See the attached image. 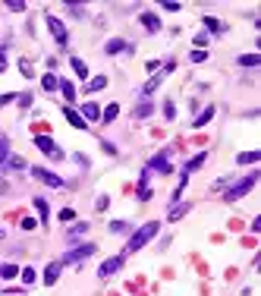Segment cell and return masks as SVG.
Segmentation results:
<instances>
[{"label": "cell", "mask_w": 261, "mask_h": 296, "mask_svg": "<svg viewBox=\"0 0 261 296\" xmlns=\"http://www.w3.org/2000/svg\"><path fill=\"white\" fill-rule=\"evenodd\" d=\"M3 237H6V230H0V240H3Z\"/></svg>", "instance_id": "c3c4849f"}, {"label": "cell", "mask_w": 261, "mask_h": 296, "mask_svg": "<svg viewBox=\"0 0 261 296\" xmlns=\"http://www.w3.org/2000/svg\"><path fill=\"white\" fill-rule=\"evenodd\" d=\"M202 22H205V29H208V32H224V25L217 22V16H205Z\"/></svg>", "instance_id": "f546056e"}, {"label": "cell", "mask_w": 261, "mask_h": 296, "mask_svg": "<svg viewBox=\"0 0 261 296\" xmlns=\"http://www.w3.org/2000/svg\"><path fill=\"white\" fill-rule=\"evenodd\" d=\"M157 230H160V221H145L139 230H132L129 243H126V249H123V259H126V255H132V252H139V249L148 243V240H155Z\"/></svg>", "instance_id": "6da1fadb"}, {"label": "cell", "mask_w": 261, "mask_h": 296, "mask_svg": "<svg viewBox=\"0 0 261 296\" xmlns=\"http://www.w3.org/2000/svg\"><path fill=\"white\" fill-rule=\"evenodd\" d=\"M95 243H79V246H72V249H66L63 252V259H60V265H82L85 259H91L95 255Z\"/></svg>", "instance_id": "3957f363"}, {"label": "cell", "mask_w": 261, "mask_h": 296, "mask_svg": "<svg viewBox=\"0 0 261 296\" xmlns=\"http://www.w3.org/2000/svg\"><path fill=\"white\" fill-rule=\"evenodd\" d=\"M148 170H157V173H170V148H164V151H157L155 158L148 161Z\"/></svg>", "instance_id": "ba28073f"}, {"label": "cell", "mask_w": 261, "mask_h": 296, "mask_svg": "<svg viewBox=\"0 0 261 296\" xmlns=\"http://www.w3.org/2000/svg\"><path fill=\"white\" fill-rule=\"evenodd\" d=\"M60 271H63V265H60V259H57V261H51V265L44 268V284H48V287H53V284H57V280H60Z\"/></svg>", "instance_id": "9c48e42d"}, {"label": "cell", "mask_w": 261, "mask_h": 296, "mask_svg": "<svg viewBox=\"0 0 261 296\" xmlns=\"http://www.w3.org/2000/svg\"><path fill=\"white\" fill-rule=\"evenodd\" d=\"M76 218V211H72V208H63V211H60V221H72Z\"/></svg>", "instance_id": "60d3db41"}, {"label": "cell", "mask_w": 261, "mask_h": 296, "mask_svg": "<svg viewBox=\"0 0 261 296\" xmlns=\"http://www.w3.org/2000/svg\"><path fill=\"white\" fill-rule=\"evenodd\" d=\"M85 230H88V224H85V221H82V224H72V227H70V237H82Z\"/></svg>", "instance_id": "e575fe53"}, {"label": "cell", "mask_w": 261, "mask_h": 296, "mask_svg": "<svg viewBox=\"0 0 261 296\" xmlns=\"http://www.w3.org/2000/svg\"><path fill=\"white\" fill-rule=\"evenodd\" d=\"M258 177H261V170H252V173H249V177H243V180H236V183H233V186H230V189H226V192H224V199H226V202H236V199H243V196H249V192H252V186H255V183H258Z\"/></svg>", "instance_id": "7a4b0ae2"}, {"label": "cell", "mask_w": 261, "mask_h": 296, "mask_svg": "<svg viewBox=\"0 0 261 296\" xmlns=\"http://www.w3.org/2000/svg\"><path fill=\"white\" fill-rule=\"evenodd\" d=\"M19 73H22L25 79H32V76H35V70H32V63H29V60H25V57L19 60Z\"/></svg>", "instance_id": "4dcf8cb0"}, {"label": "cell", "mask_w": 261, "mask_h": 296, "mask_svg": "<svg viewBox=\"0 0 261 296\" xmlns=\"http://www.w3.org/2000/svg\"><path fill=\"white\" fill-rule=\"evenodd\" d=\"M95 205H98V211H104V208H107V205H110V199H107V196H101V199H98V202H95Z\"/></svg>", "instance_id": "f6af8a7d"}, {"label": "cell", "mask_w": 261, "mask_h": 296, "mask_svg": "<svg viewBox=\"0 0 261 296\" xmlns=\"http://www.w3.org/2000/svg\"><path fill=\"white\" fill-rule=\"evenodd\" d=\"M164 117H167V120L176 117V107H173V101H167V104H164Z\"/></svg>", "instance_id": "74e56055"}, {"label": "cell", "mask_w": 261, "mask_h": 296, "mask_svg": "<svg viewBox=\"0 0 261 296\" xmlns=\"http://www.w3.org/2000/svg\"><path fill=\"white\" fill-rule=\"evenodd\" d=\"M101 148H104L107 154H117V145H113V142H101Z\"/></svg>", "instance_id": "bcb514c9"}, {"label": "cell", "mask_w": 261, "mask_h": 296, "mask_svg": "<svg viewBox=\"0 0 261 296\" xmlns=\"http://www.w3.org/2000/svg\"><path fill=\"white\" fill-rule=\"evenodd\" d=\"M117 113H120V104H107L104 111H101V123H113Z\"/></svg>", "instance_id": "cb8c5ba5"}, {"label": "cell", "mask_w": 261, "mask_h": 296, "mask_svg": "<svg viewBox=\"0 0 261 296\" xmlns=\"http://www.w3.org/2000/svg\"><path fill=\"white\" fill-rule=\"evenodd\" d=\"M16 98H19V92H3V95H0V107H3V104H13Z\"/></svg>", "instance_id": "d590c367"}, {"label": "cell", "mask_w": 261, "mask_h": 296, "mask_svg": "<svg viewBox=\"0 0 261 296\" xmlns=\"http://www.w3.org/2000/svg\"><path fill=\"white\" fill-rule=\"evenodd\" d=\"M189 202H186V205H183V202H176V205H173L170 208V214H167V221H179V218H186V214H189Z\"/></svg>", "instance_id": "e0dca14e"}, {"label": "cell", "mask_w": 261, "mask_h": 296, "mask_svg": "<svg viewBox=\"0 0 261 296\" xmlns=\"http://www.w3.org/2000/svg\"><path fill=\"white\" fill-rule=\"evenodd\" d=\"M164 10L167 13H179V3H173V0H170V3H164Z\"/></svg>", "instance_id": "7dc6e473"}, {"label": "cell", "mask_w": 261, "mask_h": 296, "mask_svg": "<svg viewBox=\"0 0 261 296\" xmlns=\"http://www.w3.org/2000/svg\"><path fill=\"white\" fill-rule=\"evenodd\" d=\"M151 113H155V104H148V101H145V104H139L136 111H132V117H136V120H145V117H151Z\"/></svg>", "instance_id": "d4e9b609"}, {"label": "cell", "mask_w": 261, "mask_h": 296, "mask_svg": "<svg viewBox=\"0 0 261 296\" xmlns=\"http://www.w3.org/2000/svg\"><path fill=\"white\" fill-rule=\"evenodd\" d=\"M79 117H82L85 123H91V120H101V107H98L95 101H88V104H82V111H79Z\"/></svg>", "instance_id": "30bf717a"}, {"label": "cell", "mask_w": 261, "mask_h": 296, "mask_svg": "<svg viewBox=\"0 0 261 296\" xmlns=\"http://www.w3.org/2000/svg\"><path fill=\"white\" fill-rule=\"evenodd\" d=\"M41 89L44 92H57L60 89V79L53 76V73H44V76H41Z\"/></svg>", "instance_id": "ffe728a7"}, {"label": "cell", "mask_w": 261, "mask_h": 296, "mask_svg": "<svg viewBox=\"0 0 261 296\" xmlns=\"http://www.w3.org/2000/svg\"><path fill=\"white\" fill-rule=\"evenodd\" d=\"M19 274V268L13 265V261H0V280H10V278H16Z\"/></svg>", "instance_id": "44dd1931"}, {"label": "cell", "mask_w": 261, "mask_h": 296, "mask_svg": "<svg viewBox=\"0 0 261 296\" xmlns=\"http://www.w3.org/2000/svg\"><path fill=\"white\" fill-rule=\"evenodd\" d=\"M239 66H261V57L258 54H243V57H236Z\"/></svg>", "instance_id": "484cf974"}, {"label": "cell", "mask_w": 261, "mask_h": 296, "mask_svg": "<svg viewBox=\"0 0 261 296\" xmlns=\"http://www.w3.org/2000/svg\"><path fill=\"white\" fill-rule=\"evenodd\" d=\"M3 70H6V44L0 48V73H3Z\"/></svg>", "instance_id": "ee69618b"}, {"label": "cell", "mask_w": 261, "mask_h": 296, "mask_svg": "<svg viewBox=\"0 0 261 296\" xmlns=\"http://www.w3.org/2000/svg\"><path fill=\"white\" fill-rule=\"evenodd\" d=\"M63 117L70 120V126H76V130H85V126H88L82 117H79V111H72V107H63Z\"/></svg>", "instance_id": "5bb4252c"}, {"label": "cell", "mask_w": 261, "mask_h": 296, "mask_svg": "<svg viewBox=\"0 0 261 296\" xmlns=\"http://www.w3.org/2000/svg\"><path fill=\"white\" fill-rule=\"evenodd\" d=\"M110 230H113V233H126V230H129V221H113Z\"/></svg>", "instance_id": "d6a6232c"}, {"label": "cell", "mask_w": 261, "mask_h": 296, "mask_svg": "<svg viewBox=\"0 0 261 296\" xmlns=\"http://www.w3.org/2000/svg\"><path fill=\"white\" fill-rule=\"evenodd\" d=\"M211 120H214V104H211V107H205V111L198 113V120H195L192 126H195V130H202V126H208Z\"/></svg>", "instance_id": "d6986e66"}, {"label": "cell", "mask_w": 261, "mask_h": 296, "mask_svg": "<svg viewBox=\"0 0 261 296\" xmlns=\"http://www.w3.org/2000/svg\"><path fill=\"white\" fill-rule=\"evenodd\" d=\"M29 170H32V177H35V180H41L44 186H51V189H63V177L51 173L48 167H29Z\"/></svg>", "instance_id": "5b68a950"}, {"label": "cell", "mask_w": 261, "mask_h": 296, "mask_svg": "<svg viewBox=\"0 0 261 296\" xmlns=\"http://www.w3.org/2000/svg\"><path fill=\"white\" fill-rule=\"evenodd\" d=\"M205 161H208V151H198L195 158H189V161H186V177H189L192 170H198V167H202Z\"/></svg>", "instance_id": "2e32d148"}, {"label": "cell", "mask_w": 261, "mask_h": 296, "mask_svg": "<svg viewBox=\"0 0 261 296\" xmlns=\"http://www.w3.org/2000/svg\"><path fill=\"white\" fill-rule=\"evenodd\" d=\"M195 44H198L195 51H205V44H208V32H198V35H195Z\"/></svg>", "instance_id": "8d00e7d4"}, {"label": "cell", "mask_w": 261, "mask_h": 296, "mask_svg": "<svg viewBox=\"0 0 261 296\" xmlns=\"http://www.w3.org/2000/svg\"><path fill=\"white\" fill-rule=\"evenodd\" d=\"M35 227H38L35 218H22V230H35Z\"/></svg>", "instance_id": "ab89813d"}, {"label": "cell", "mask_w": 261, "mask_h": 296, "mask_svg": "<svg viewBox=\"0 0 261 296\" xmlns=\"http://www.w3.org/2000/svg\"><path fill=\"white\" fill-rule=\"evenodd\" d=\"M10 142H6V139H0V170H3V167H6V161H10Z\"/></svg>", "instance_id": "83f0119b"}, {"label": "cell", "mask_w": 261, "mask_h": 296, "mask_svg": "<svg viewBox=\"0 0 261 296\" xmlns=\"http://www.w3.org/2000/svg\"><path fill=\"white\" fill-rule=\"evenodd\" d=\"M145 70H148V73H151V76H157V70H160V63H157V60H148V66H145Z\"/></svg>", "instance_id": "b9f144b4"}, {"label": "cell", "mask_w": 261, "mask_h": 296, "mask_svg": "<svg viewBox=\"0 0 261 296\" xmlns=\"http://www.w3.org/2000/svg\"><path fill=\"white\" fill-rule=\"evenodd\" d=\"M57 92H63V101L66 104H72V101H76V85L70 82V79H60V89Z\"/></svg>", "instance_id": "7c38bea8"}, {"label": "cell", "mask_w": 261, "mask_h": 296, "mask_svg": "<svg viewBox=\"0 0 261 296\" xmlns=\"http://www.w3.org/2000/svg\"><path fill=\"white\" fill-rule=\"evenodd\" d=\"M6 167H13V170H22V167H25V161L19 158V154H10V161H6Z\"/></svg>", "instance_id": "1f68e13d"}, {"label": "cell", "mask_w": 261, "mask_h": 296, "mask_svg": "<svg viewBox=\"0 0 261 296\" xmlns=\"http://www.w3.org/2000/svg\"><path fill=\"white\" fill-rule=\"evenodd\" d=\"M6 6H10L13 13H22V10H25V3H22V0H10V3H6Z\"/></svg>", "instance_id": "f35d334b"}, {"label": "cell", "mask_w": 261, "mask_h": 296, "mask_svg": "<svg viewBox=\"0 0 261 296\" xmlns=\"http://www.w3.org/2000/svg\"><path fill=\"white\" fill-rule=\"evenodd\" d=\"M19 274H22V284H25V287H29V284H35V280H38L35 268H19Z\"/></svg>", "instance_id": "f1b7e54d"}, {"label": "cell", "mask_w": 261, "mask_h": 296, "mask_svg": "<svg viewBox=\"0 0 261 296\" xmlns=\"http://www.w3.org/2000/svg\"><path fill=\"white\" fill-rule=\"evenodd\" d=\"M35 211H38V218H41V224H48V218H51V208H48V202H44L41 196H35Z\"/></svg>", "instance_id": "ac0fdd59"}, {"label": "cell", "mask_w": 261, "mask_h": 296, "mask_svg": "<svg viewBox=\"0 0 261 296\" xmlns=\"http://www.w3.org/2000/svg\"><path fill=\"white\" fill-rule=\"evenodd\" d=\"M70 66H72V73H76L79 79H88V63H85L82 57H70Z\"/></svg>", "instance_id": "4fadbf2b"}, {"label": "cell", "mask_w": 261, "mask_h": 296, "mask_svg": "<svg viewBox=\"0 0 261 296\" xmlns=\"http://www.w3.org/2000/svg\"><path fill=\"white\" fill-rule=\"evenodd\" d=\"M126 48H129V44H126L123 38H110V41L104 44V54H126Z\"/></svg>", "instance_id": "9a60e30c"}, {"label": "cell", "mask_w": 261, "mask_h": 296, "mask_svg": "<svg viewBox=\"0 0 261 296\" xmlns=\"http://www.w3.org/2000/svg\"><path fill=\"white\" fill-rule=\"evenodd\" d=\"M107 89V76H95V79H88V85H85V92H101Z\"/></svg>", "instance_id": "4316f807"}, {"label": "cell", "mask_w": 261, "mask_h": 296, "mask_svg": "<svg viewBox=\"0 0 261 296\" xmlns=\"http://www.w3.org/2000/svg\"><path fill=\"white\" fill-rule=\"evenodd\" d=\"M142 25H145V32H160V19H157V13H142Z\"/></svg>", "instance_id": "8fae6325"}, {"label": "cell", "mask_w": 261, "mask_h": 296, "mask_svg": "<svg viewBox=\"0 0 261 296\" xmlns=\"http://www.w3.org/2000/svg\"><path fill=\"white\" fill-rule=\"evenodd\" d=\"M16 101H19V107H32V95H19Z\"/></svg>", "instance_id": "7bdbcfd3"}, {"label": "cell", "mask_w": 261, "mask_h": 296, "mask_svg": "<svg viewBox=\"0 0 261 296\" xmlns=\"http://www.w3.org/2000/svg\"><path fill=\"white\" fill-rule=\"evenodd\" d=\"M160 79H164V76H151L148 82H145V89H142V98H151V95H155V92L160 89Z\"/></svg>", "instance_id": "7402d4cb"}, {"label": "cell", "mask_w": 261, "mask_h": 296, "mask_svg": "<svg viewBox=\"0 0 261 296\" xmlns=\"http://www.w3.org/2000/svg\"><path fill=\"white\" fill-rule=\"evenodd\" d=\"M35 145H38V151H41V154H48V158H53V161H63L66 158L63 148L53 142L51 136H35Z\"/></svg>", "instance_id": "277c9868"}, {"label": "cell", "mask_w": 261, "mask_h": 296, "mask_svg": "<svg viewBox=\"0 0 261 296\" xmlns=\"http://www.w3.org/2000/svg\"><path fill=\"white\" fill-rule=\"evenodd\" d=\"M261 161V151H243L236 154V164H258Z\"/></svg>", "instance_id": "603a6c76"}, {"label": "cell", "mask_w": 261, "mask_h": 296, "mask_svg": "<svg viewBox=\"0 0 261 296\" xmlns=\"http://www.w3.org/2000/svg\"><path fill=\"white\" fill-rule=\"evenodd\" d=\"M44 19H48V29H51L53 41H57L60 48H66V44H70V35H66V25H63V19H57V16H44Z\"/></svg>", "instance_id": "8992f818"}, {"label": "cell", "mask_w": 261, "mask_h": 296, "mask_svg": "<svg viewBox=\"0 0 261 296\" xmlns=\"http://www.w3.org/2000/svg\"><path fill=\"white\" fill-rule=\"evenodd\" d=\"M123 268V255H113V259H104L101 261V268H98V278L107 280V278H113V274Z\"/></svg>", "instance_id": "52a82bcc"}, {"label": "cell", "mask_w": 261, "mask_h": 296, "mask_svg": "<svg viewBox=\"0 0 261 296\" xmlns=\"http://www.w3.org/2000/svg\"><path fill=\"white\" fill-rule=\"evenodd\" d=\"M189 60H192V63H205V60H208V51H192Z\"/></svg>", "instance_id": "836d02e7"}]
</instances>
